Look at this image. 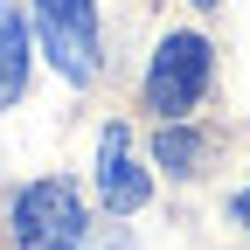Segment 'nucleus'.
I'll return each instance as SVG.
<instances>
[{"mask_svg":"<svg viewBox=\"0 0 250 250\" xmlns=\"http://www.w3.org/2000/svg\"><path fill=\"white\" fill-rule=\"evenodd\" d=\"M14 243L21 250H83V202L70 181H35L14 195Z\"/></svg>","mask_w":250,"mask_h":250,"instance_id":"f257e3e1","label":"nucleus"},{"mask_svg":"<svg viewBox=\"0 0 250 250\" xmlns=\"http://www.w3.org/2000/svg\"><path fill=\"white\" fill-rule=\"evenodd\" d=\"M35 35L70 83L98 77V7L90 0H35Z\"/></svg>","mask_w":250,"mask_h":250,"instance_id":"f03ea898","label":"nucleus"},{"mask_svg":"<svg viewBox=\"0 0 250 250\" xmlns=\"http://www.w3.org/2000/svg\"><path fill=\"white\" fill-rule=\"evenodd\" d=\"M202 90H208V42L202 35H167L153 70H146V111L181 118V111L202 104Z\"/></svg>","mask_w":250,"mask_h":250,"instance_id":"7ed1b4c3","label":"nucleus"},{"mask_svg":"<svg viewBox=\"0 0 250 250\" xmlns=\"http://www.w3.org/2000/svg\"><path fill=\"white\" fill-rule=\"evenodd\" d=\"M98 195H104L111 215H132L153 195L146 167L132 160V132H125V125H104V139H98Z\"/></svg>","mask_w":250,"mask_h":250,"instance_id":"20e7f679","label":"nucleus"},{"mask_svg":"<svg viewBox=\"0 0 250 250\" xmlns=\"http://www.w3.org/2000/svg\"><path fill=\"white\" fill-rule=\"evenodd\" d=\"M28 90V28L14 14H0V111Z\"/></svg>","mask_w":250,"mask_h":250,"instance_id":"39448f33","label":"nucleus"},{"mask_svg":"<svg viewBox=\"0 0 250 250\" xmlns=\"http://www.w3.org/2000/svg\"><path fill=\"white\" fill-rule=\"evenodd\" d=\"M153 153H160V167H174V174H195V160H202V139H195V132H174V125H167Z\"/></svg>","mask_w":250,"mask_h":250,"instance_id":"423d86ee","label":"nucleus"},{"mask_svg":"<svg viewBox=\"0 0 250 250\" xmlns=\"http://www.w3.org/2000/svg\"><path fill=\"white\" fill-rule=\"evenodd\" d=\"M236 223H243V229H250V195H236Z\"/></svg>","mask_w":250,"mask_h":250,"instance_id":"0eeeda50","label":"nucleus"},{"mask_svg":"<svg viewBox=\"0 0 250 250\" xmlns=\"http://www.w3.org/2000/svg\"><path fill=\"white\" fill-rule=\"evenodd\" d=\"M98 250H132V243H125V236H104V243H98Z\"/></svg>","mask_w":250,"mask_h":250,"instance_id":"6e6552de","label":"nucleus"},{"mask_svg":"<svg viewBox=\"0 0 250 250\" xmlns=\"http://www.w3.org/2000/svg\"><path fill=\"white\" fill-rule=\"evenodd\" d=\"M195 7H215V0H195Z\"/></svg>","mask_w":250,"mask_h":250,"instance_id":"1a4fd4ad","label":"nucleus"}]
</instances>
